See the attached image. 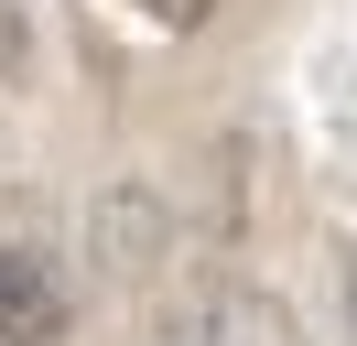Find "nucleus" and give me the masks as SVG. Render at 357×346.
I'll return each instance as SVG.
<instances>
[{"label": "nucleus", "instance_id": "nucleus-3", "mask_svg": "<svg viewBox=\"0 0 357 346\" xmlns=\"http://www.w3.org/2000/svg\"><path fill=\"white\" fill-rule=\"evenodd\" d=\"M335 303H347V336H357V249H347V271H335Z\"/></svg>", "mask_w": 357, "mask_h": 346}, {"label": "nucleus", "instance_id": "nucleus-4", "mask_svg": "<svg viewBox=\"0 0 357 346\" xmlns=\"http://www.w3.org/2000/svg\"><path fill=\"white\" fill-rule=\"evenodd\" d=\"M11 54H22V11H0V65H11Z\"/></svg>", "mask_w": 357, "mask_h": 346}, {"label": "nucleus", "instance_id": "nucleus-2", "mask_svg": "<svg viewBox=\"0 0 357 346\" xmlns=\"http://www.w3.org/2000/svg\"><path fill=\"white\" fill-rule=\"evenodd\" d=\"M130 11H152V22H174V33H195V22L217 11V0H130Z\"/></svg>", "mask_w": 357, "mask_h": 346}, {"label": "nucleus", "instance_id": "nucleus-1", "mask_svg": "<svg viewBox=\"0 0 357 346\" xmlns=\"http://www.w3.org/2000/svg\"><path fill=\"white\" fill-rule=\"evenodd\" d=\"M66 271H54L44 249H11L0 238V346H54L66 336Z\"/></svg>", "mask_w": 357, "mask_h": 346}, {"label": "nucleus", "instance_id": "nucleus-5", "mask_svg": "<svg viewBox=\"0 0 357 346\" xmlns=\"http://www.w3.org/2000/svg\"><path fill=\"white\" fill-rule=\"evenodd\" d=\"M195 346H206V336H195Z\"/></svg>", "mask_w": 357, "mask_h": 346}]
</instances>
